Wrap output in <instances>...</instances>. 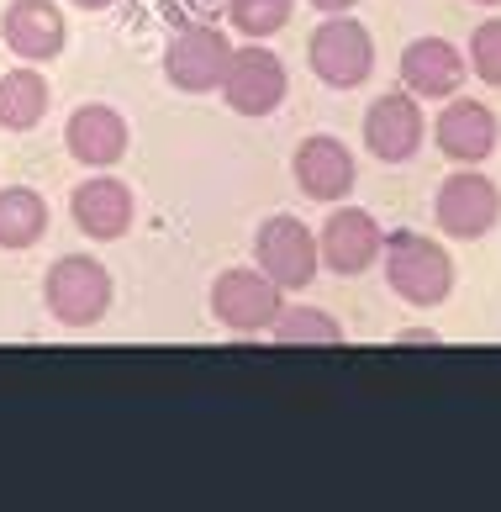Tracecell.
I'll return each instance as SVG.
<instances>
[{
	"label": "cell",
	"mask_w": 501,
	"mask_h": 512,
	"mask_svg": "<svg viewBox=\"0 0 501 512\" xmlns=\"http://www.w3.org/2000/svg\"><path fill=\"white\" fill-rule=\"evenodd\" d=\"M291 175L301 185L306 201H322V206H338L343 196L354 191L359 169H354V154L343 148L338 138H327V132H317V138H301L296 159H291Z\"/></svg>",
	"instance_id": "12"
},
{
	"label": "cell",
	"mask_w": 501,
	"mask_h": 512,
	"mask_svg": "<svg viewBox=\"0 0 501 512\" xmlns=\"http://www.w3.org/2000/svg\"><path fill=\"white\" fill-rule=\"evenodd\" d=\"M69 212H74V227H80L90 243H117V238L132 233L138 201H132V191H127L117 175H95L85 185H74Z\"/></svg>",
	"instance_id": "11"
},
{
	"label": "cell",
	"mask_w": 501,
	"mask_h": 512,
	"mask_svg": "<svg viewBox=\"0 0 501 512\" xmlns=\"http://www.w3.org/2000/svg\"><path fill=\"white\" fill-rule=\"evenodd\" d=\"M470 69H475V80L501 85V16H491V22H480L470 32Z\"/></svg>",
	"instance_id": "21"
},
{
	"label": "cell",
	"mask_w": 501,
	"mask_h": 512,
	"mask_svg": "<svg viewBox=\"0 0 501 512\" xmlns=\"http://www.w3.org/2000/svg\"><path fill=\"white\" fill-rule=\"evenodd\" d=\"M285 312V291L264 270H222L211 286V317L233 333H264Z\"/></svg>",
	"instance_id": "8"
},
{
	"label": "cell",
	"mask_w": 501,
	"mask_h": 512,
	"mask_svg": "<svg viewBox=\"0 0 501 512\" xmlns=\"http://www.w3.org/2000/svg\"><path fill=\"white\" fill-rule=\"evenodd\" d=\"M227 59H233L227 32L217 22H190L164 48V80L185 90V96H206V90H222Z\"/></svg>",
	"instance_id": "4"
},
{
	"label": "cell",
	"mask_w": 501,
	"mask_h": 512,
	"mask_svg": "<svg viewBox=\"0 0 501 512\" xmlns=\"http://www.w3.org/2000/svg\"><path fill=\"white\" fill-rule=\"evenodd\" d=\"M433 143L449 164H486L501 143V122L486 101H470V96H449L443 117L433 122Z\"/></svg>",
	"instance_id": "10"
},
{
	"label": "cell",
	"mask_w": 501,
	"mask_h": 512,
	"mask_svg": "<svg viewBox=\"0 0 501 512\" xmlns=\"http://www.w3.org/2000/svg\"><path fill=\"white\" fill-rule=\"evenodd\" d=\"M74 6H80V11H111L117 0H74Z\"/></svg>",
	"instance_id": "25"
},
{
	"label": "cell",
	"mask_w": 501,
	"mask_h": 512,
	"mask_svg": "<svg viewBox=\"0 0 501 512\" xmlns=\"http://www.w3.org/2000/svg\"><path fill=\"white\" fill-rule=\"evenodd\" d=\"M401 344H438V333H422V328H412V333H401Z\"/></svg>",
	"instance_id": "24"
},
{
	"label": "cell",
	"mask_w": 501,
	"mask_h": 512,
	"mask_svg": "<svg viewBox=\"0 0 501 512\" xmlns=\"http://www.w3.org/2000/svg\"><path fill=\"white\" fill-rule=\"evenodd\" d=\"M401 85L417 101H449L465 85V53L449 37H417L401 48Z\"/></svg>",
	"instance_id": "14"
},
{
	"label": "cell",
	"mask_w": 501,
	"mask_h": 512,
	"mask_svg": "<svg viewBox=\"0 0 501 512\" xmlns=\"http://www.w3.org/2000/svg\"><path fill=\"white\" fill-rule=\"evenodd\" d=\"M48 233V201L32 185H6L0 191V249H32Z\"/></svg>",
	"instance_id": "18"
},
{
	"label": "cell",
	"mask_w": 501,
	"mask_h": 512,
	"mask_svg": "<svg viewBox=\"0 0 501 512\" xmlns=\"http://www.w3.org/2000/svg\"><path fill=\"white\" fill-rule=\"evenodd\" d=\"M380 259H385V286H391L407 307H443L454 291V259L443 254V243H433L428 233H385L380 243Z\"/></svg>",
	"instance_id": "1"
},
{
	"label": "cell",
	"mask_w": 501,
	"mask_h": 512,
	"mask_svg": "<svg viewBox=\"0 0 501 512\" xmlns=\"http://www.w3.org/2000/svg\"><path fill=\"white\" fill-rule=\"evenodd\" d=\"M43 301L53 322H64V328H95L111 312V270L95 254L53 259L43 280Z\"/></svg>",
	"instance_id": "2"
},
{
	"label": "cell",
	"mask_w": 501,
	"mask_h": 512,
	"mask_svg": "<svg viewBox=\"0 0 501 512\" xmlns=\"http://www.w3.org/2000/svg\"><path fill=\"white\" fill-rule=\"evenodd\" d=\"M64 148L74 159H80L85 169H111V164H122L127 159V148H132V132H127V117L117 106H101V101H90L80 106L69 117L64 127Z\"/></svg>",
	"instance_id": "16"
},
{
	"label": "cell",
	"mask_w": 501,
	"mask_h": 512,
	"mask_svg": "<svg viewBox=\"0 0 501 512\" xmlns=\"http://www.w3.org/2000/svg\"><path fill=\"white\" fill-rule=\"evenodd\" d=\"M0 37H6V48L16 59L27 64H48L64 53V11L53 6V0H11L6 16H0Z\"/></svg>",
	"instance_id": "15"
},
{
	"label": "cell",
	"mask_w": 501,
	"mask_h": 512,
	"mask_svg": "<svg viewBox=\"0 0 501 512\" xmlns=\"http://www.w3.org/2000/svg\"><path fill=\"white\" fill-rule=\"evenodd\" d=\"M433 222H438V233L465 238V243L470 238H486L491 227L501 222V191H496V180L480 175L475 164L454 169V175L438 185V196H433Z\"/></svg>",
	"instance_id": "5"
},
{
	"label": "cell",
	"mask_w": 501,
	"mask_h": 512,
	"mask_svg": "<svg viewBox=\"0 0 501 512\" xmlns=\"http://www.w3.org/2000/svg\"><path fill=\"white\" fill-rule=\"evenodd\" d=\"M48 106H53V90L37 69H11L0 80V127L6 132H32L48 117Z\"/></svg>",
	"instance_id": "17"
},
{
	"label": "cell",
	"mask_w": 501,
	"mask_h": 512,
	"mask_svg": "<svg viewBox=\"0 0 501 512\" xmlns=\"http://www.w3.org/2000/svg\"><path fill=\"white\" fill-rule=\"evenodd\" d=\"M217 11H222V0H169V22H217Z\"/></svg>",
	"instance_id": "22"
},
{
	"label": "cell",
	"mask_w": 501,
	"mask_h": 512,
	"mask_svg": "<svg viewBox=\"0 0 501 512\" xmlns=\"http://www.w3.org/2000/svg\"><path fill=\"white\" fill-rule=\"evenodd\" d=\"M285 90V64L275 48H233V59H227V74H222V101L238 111V117H269V111H280Z\"/></svg>",
	"instance_id": "7"
},
{
	"label": "cell",
	"mask_w": 501,
	"mask_h": 512,
	"mask_svg": "<svg viewBox=\"0 0 501 512\" xmlns=\"http://www.w3.org/2000/svg\"><path fill=\"white\" fill-rule=\"evenodd\" d=\"M422 132H428V122H422V106H417L412 90H385V96H375L370 111H364V148H370L380 164L417 159Z\"/></svg>",
	"instance_id": "9"
},
{
	"label": "cell",
	"mask_w": 501,
	"mask_h": 512,
	"mask_svg": "<svg viewBox=\"0 0 501 512\" xmlns=\"http://www.w3.org/2000/svg\"><path fill=\"white\" fill-rule=\"evenodd\" d=\"M475 6H501V0H475Z\"/></svg>",
	"instance_id": "26"
},
{
	"label": "cell",
	"mask_w": 501,
	"mask_h": 512,
	"mask_svg": "<svg viewBox=\"0 0 501 512\" xmlns=\"http://www.w3.org/2000/svg\"><path fill=\"white\" fill-rule=\"evenodd\" d=\"M380 243H385L380 222L370 212H359V206H343V212H333L327 227L317 233V259L333 275H364L380 259Z\"/></svg>",
	"instance_id": "13"
},
{
	"label": "cell",
	"mask_w": 501,
	"mask_h": 512,
	"mask_svg": "<svg viewBox=\"0 0 501 512\" xmlns=\"http://www.w3.org/2000/svg\"><path fill=\"white\" fill-rule=\"evenodd\" d=\"M227 22H233L238 37H248V43H264V37H275L285 22H291L296 0H222Z\"/></svg>",
	"instance_id": "20"
},
{
	"label": "cell",
	"mask_w": 501,
	"mask_h": 512,
	"mask_svg": "<svg viewBox=\"0 0 501 512\" xmlns=\"http://www.w3.org/2000/svg\"><path fill=\"white\" fill-rule=\"evenodd\" d=\"M306 64H312V74L327 90H359L375 74V43H370V32H364L349 11H338V16H327V22L312 32Z\"/></svg>",
	"instance_id": "3"
},
{
	"label": "cell",
	"mask_w": 501,
	"mask_h": 512,
	"mask_svg": "<svg viewBox=\"0 0 501 512\" xmlns=\"http://www.w3.org/2000/svg\"><path fill=\"white\" fill-rule=\"evenodd\" d=\"M269 333H275V344H285V349H296V344H343L338 317H327L317 307H285L275 322H269Z\"/></svg>",
	"instance_id": "19"
},
{
	"label": "cell",
	"mask_w": 501,
	"mask_h": 512,
	"mask_svg": "<svg viewBox=\"0 0 501 512\" xmlns=\"http://www.w3.org/2000/svg\"><path fill=\"white\" fill-rule=\"evenodd\" d=\"M306 6H317L322 16H338V11H354L359 0H306Z\"/></svg>",
	"instance_id": "23"
},
{
	"label": "cell",
	"mask_w": 501,
	"mask_h": 512,
	"mask_svg": "<svg viewBox=\"0 0 501 512\" xmlns=\"http://www.w3.org/2000/svg\"><path fill=\"white\" fill-rule=\"evenodd\" d=\"M254 254H259V270L275 280L280 291H306L322 270L317 259V233L306 227L301 217H269L259 222V238H254Z\"/></svg>",
	"instance_id": "6"
}]
</instances>
